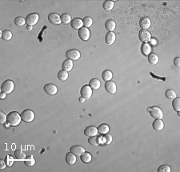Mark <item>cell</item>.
I'll list each match as a JSON object with an SVG mask.
<instances>
[{
    "label": "cell",
    "mask_w": 180,
    "mask_h": 172,
    "mask_svg": "<svg viewBox=\"0 0 180 172\" xmlns=\"http://www.w3.org/2000/svg\"><path fill=\"white\" fill-rule=\"evenodd\" d=\"M22 120L21 114L17 111H11L7 114V123L11 127H16L19 125Z\"/></svg>",
    "instance_id": "cell-1"
},
{
    "label": "cell",
    "mask_w": 180,
    "mask_h": 172,
    "mask_svg": "<svg viewBox=\"0 0 180 172\" xmlns=\"http://www.w3.org/2000/svg\"><path fill=\"white\" fill-rule=\"evenodd\" d=\"M14 83L12 80H10V79H7L5 80L3 83H2L1 85V91L2 92H4L7 95L8 94L12 93V91L14 90Z\"/></svg>",
    "instance_id": "cell-2"
},
{
    "label": "cell",
    "mask_w": 180,
    "mask_h": 172,
    "mask_svg": "<svg viewBox=\"0 0 180 172\" xmlns=\"http://www.w3.org/2000/svg\"><path fill=\"white\" fill-rule=\"evenodd\" d=\"M147 110L149 111L151 116L155 118L156 119H162L163 118V112L160 107L153 106V107H149Z\"/></svg>",
    "instance_id": "cell-3"
},
{
    "label": "cell",
    "mask_w": 180,
    "mask_h": 172,
    "mask_svg": "<svg viewBox=\"0 0 180 172\" xmlns=\"http://www.w3.org/2000/svg\"><path fill=\"white\" fill-rule=\"evenodd\" d=\"M21 118H22V120L24 121L25 123H31L35 119V113L33 110L27 109L21 113Z\"/></svg>",
    "instance_id": "cell-4"
},
{
    "label": "cell",
    "mask_w": 180,
    "mask_h": 172,
    "mask_svg": "<svg viewBox=\"0 0 180 172\" xmlns=\"http://www.w3.org/2000/svg\"><path fill=\"white\" fill-rule=\"evenodd\" d=\"M92 89L89 85H84L82 86L80 90V94L81 96L84 98L85 99H90V97L92 96Z\"/></svg>",
    "instance_id": "cell-5"
},
{
    "label": "cell",
    "mask_w": 180,
    "mask_h": 172,
    "mask_svg": "<svg viewBox=\"0 0 180 172\" xmlns=\"http://www.w3.org/2000/svg\"><path fill=\"white\" fill-rule=\"evenodd\" d=\"M66 58L72 61H78L80 59V52L76 49H70L66 53Z\"/></svg>",
    "instance_id": "cell-6"
},
{
    "label": "cell",
    "mask_w": 180,
    "mask_h": 172,
    "mask_svg": "<svg viewBox=\"0 0 180 172\" xmlns=\"http://www.w3.org/2000/svg\"><path fill=\"white\" fill-rule=\"evenodd\" d=\"M39 20V15L37 13H31L28 14L26 18V23L28 26H34L35 25Z\"/></svg>",
    "instance_id": "cell-7"
},
{
    "label": "cell",
    "mask_w": 180,
    "mask_h": 172,
    "mask_svg": "<svg viewBox=\"0 0 180 172\" xmlns=\"http://www.w3.org/2000/svg\"><path fill=\"white\" fill-rule=\"evenodd\" d=\"M139 40L144 43H148V42L151 39V34L146 30H141L139 33Z\"/></svg>",
    "instance_id": "cell-8"
},
{
    "label": "cell",
    "mask_w": 180,
    "mask_h": 172,
    "mask_svg": "<svg viewBox=\"0 0 180 172\" xmlns=\"http://www.w3.org/2000/svg\"><path fill=\"white\" fill-rule=\"evenodd\" d=\"M78 35L83 41H87L90 38V32L88 28L83 27L78 31Z\"/></svg>",
    "instance_id": "cell-9"
},
{
    "label": "cell",
    "mask_w": 180,
    "mask_h": 172,
    "mask_svg": "<svg viewBox=\"0 0 180 172\" xmlns=\"http://www.w3.org/2000/svg\"><path fill=\"white\" fill-rule=\"evenodd\" d=\"M44 90L47 94H48L50 95H55L58 92V87L52 83H48L46 84L44 86Z\"/></svg>",
    "instance_id": "cell-10"
},
{
    "label": "cell",
    "mask_w": 180,
    "mask_h": 172,
    "mask_svg": "<svg viewBox=\"0 0 180 172\" xmlns=\"http://www.w3.org/2000/svg\"><path fill=\"white\" fill-rule=\"evenodd\" d=\"M105 89L110 94H115L117 91V86L116 84L112 81H107L105 83Z\"/></svg>",
    "instance_id": "cell-11"
},
{
    "label": "cell",
    "mask_w": 180,
    "mask_h": 172,
    "mask_svg": "<svg viewBox=\"0 0 180 172\" xmlns=\"http://www.w3.org/2000/svg\"><path fill=\"white\" fill-rule=\"evenodd\" d=\"M48 20L50 23H51L54 25H59L62 21H61V16L56 13H51L48 15Z\"/></svg>",
    "instance_id": "cell-12"
},
{
    "label": "cell",
    "mask_w": 180,
    "mask_h": 172,
    "mask_svg": "<svg viewBox=\"0 0 180 172\" xmlns=\"http://www.w3.org/2000/svg\"><path fill=\"white\" fill-rule=\"evenodd\" d=\"M98 132L97 127H94V126H89L87 127L85 130H84V134L88 137H93V136H96Z\"/></svg>",
    "instance_id": "cell-13"
},
{
    "label": "cell",
    "mask_w": 180,
    "mask_h": 172,
    "mask_svg": "<svg viewBox=\"0 0 180 172\" xmlns=\"http://www.w3.org/2000/svg\"><path fill=\"white\" fill-rule=\"evenodd\" d=\"M70 25H71V27H72L73 29L78 30V31H79L80 28L83 27V22L81 19H79V18H75L74 19L71 20Z\"/></svg>",
    "instance_id": "cell-14"
},
{
    "label": "cell",
    "mask_w": 180,
    "mask_h": 172,
    "mask_svg": "<svg viewBox=\"0 0 180 172\" xmlns=\"http://www.w3.org/2000/svg\"><path fill=\"white\" fill-rule=\"evenodd\" d=\"M151 25V19L149 18L143 17L139 20V26L142 30H146V29L150 28Z\"/></svg>",
    "instance_id": "cell-15"
},
{
    "label": "cell",
    "mask_w": 180,
    "mask_h": 172,
    "mask_svg": "<svg viewBox=\"0 0 180 172\" xmlns=\"http://www.w3.org/2000/svg\"><path fill=\"white\" fill-rule=\"evenodd\" d=\"M85 151H86L85 148L79 145H75L70 147V152H72L73 154H75L76 156H80Z\"/></svg>",
    "instance_id": "cell-16"
},
{
    "label": "cell",
    "mask_w": 180,
    "mask_h": 172,
    "mask_svg": "<svg viewBox=\"0 0 180 172\" xmlns=\"http://www.w3.org/2000/svg\"><path fill=\"white\" fill-rule=\"evenodd\" d=\"M77 161L76 155L73 154L72 152H68L66 155V162L69 165H74Z\"/></svg>",
    "instance_id": "cell-17"
},
{
    "label": "cell",
    "mask_w": 180,
    "mask_h": 172,
    "mask_svg": "<svg viewBox=\"0 0 180 172\" xmlns=\"http://www.w3.org/2000/svg\"><path fill=\"white\" fill-rule=\"evenodd\" d=\"M153 128L157 131H161L164 128V123L162 119H155L152 123Z\"/></svg>",
    "instance_id": "cell-18"
},
{
    "label": "cell",
    "mask_w": 180,
    "mask_h": 172,
    "mask_svg": "<svg viewBox=\"0 0 180 172\" xmlns=\"http://www.w3.org/2000/svg\"><path fill=\"white\" fill-rule=\"evenodd\" d=\"M116 39V35L114 34V32H108L107 34H106L105 37V42L107 45L113 44Z\"/></svg>",
    "instance_id": "cell-19"
},
{
    "label": "cell",
    "mask_w": 180,
    "mask_h": 172,
    "mask_svg": "<svg viewBox=\"0 0 180 172\" xmlns=\"http://www.w3.org/2000/svg\"><path fill=\"white\" fill-rule=\"evenodd\" d=\"M73 61L70 59H66L64 62H62V70L66 71H70L73 68Z\"/></svg>",
    "instance_id": "cell-20"
},
{
    "label": "cell",
    "mask_w": 180,
    "mask_h": 172,
    "mask_svg": "<svg viewBox=\"0 0 180 172\" xmlns=\"http://www.w3.org/2000/svg\"><path fill=\"white\" fill-rule=\"evenodd\" d=\"M80 159L84 163H89L92 160V155H90V153L89 152L85 151L80 155Z\"/></svg>",
    "instance_id": "cell-21"
},
{
    "label": "cell",
    "mask_w": 180,
    "mask_h": 172,
    "mask_svg": "<svg viewBox=\"0 0 180 172\" xmlns=\"http://www.w3.org/2000/svg\"><path fill=\"white\" fill-rule=\"evenodd\" d=\"M105 27L107 30L109 32H113L115 27H116V23H114V21H113L112 19H109L105 23Z\"/></svg>",
    "instance_id": "cell-22"
},
{
    "label": "cell",
    "mask_w": 180,
    "mask_h": 172,
    "mask_svg": "<svg viewBox=\"0 0 180 172\" xmlns=\"http://www.w3.org/2000/svg\"><path fill=\"white\" fill-rule=\"evenodd\" d=\"M98 132L99 133H100L102 134H107L109 131H110V127H109V126H108L107 124L106 123H103V124H100L99 127H98Z\"/></svg>",
    "instance_id": "cell-23"
},
{
    "label": "cell",
    "mask_w": 180,
    "mask_h": 172,
    "mask_svg": "<svg viewBox=\"0 0 180 172\" xmlns=\"http://www.w3.org/2000/svg\"><path fill=\"white\" fill-rule=\"evenodd\" d=\"M88 143L92 146L97 147V146L101 144V137H98V136L90 137L88 139Z\"/></svg>",
    "instance_id": "cell-24"
},
{
    "label": "cell",
    "mask_w": 180,
    "mask_h": 172,
    "mask_svg": "<svg viewBox=\"0 0 180 172\" xmlns=\"http://www.w3.org/2000/svg\"><path fill=\"white\" fill-rule=\"evenodd\" d=\"M141 51L144 55L148 56L151 52V47L148 43H143L141 47Z\"/></svg>",
    "instance_id": "cell-25"
},
{
    "label": "cell",
    "mask_w": 180,
    "mask_h": 172,
    "mask_svg": "<svg viewBox=\"0 0 180 172\" xmlns=\"http://www.w3.org/2000/svg\"><path fill=\"white\" fill-rule=\"evenodd\" d=\"M89 86L91 87V89L93 90H98L99 89V87L101 86L100 81L98 79H91L89 83Z\"/></svg>",
    "instance_id": "cell-26"
},
{
    "label": "cell",
    "mask_w": 180,
    "mask_h": 172,
    "mask_svg": "<svg viewBox=\"0 0 180 172\" xmlns=\"http://www.w3.org/2000/svg\"><path fill=\"white\" fill-rule=\"evenodd\" d=\"M14 156H15V158L17 160H20V161L25 160L26 158H27L26 153L24 151H20V150H16L14 151Z\"/></svg>",
    "instance_id": "cell-27"
},
{
    "label": "cell",
    "mask_w": 180,
    "mask_h": 172,
    "mask_svg": "<svg viewBox=\"0 0 180 172\" xmlns=\"http://www.w3.org/2000/svg\"><path fill=\"white\" fill-rule=\"evenodd\" d=\"M102 78L103 79L104 81H111L112 78H113V74L111 72V71L109 70H106L104 71L103 74H102Z\"/></svg>",
    "instance_id": "cell-28"
},
{
    "label": "cell",
    "mask_w": 180,
    "mask_h": 172,
    "mask_svg": "<svg viewBox=\"0 0 180 172\" xmlns=\"http://www.w3.org/2000/svg\"><path fill=\"white\" fill-rule=\"evenodd\" d=\"M148 62L151 65H155L159 62V56L155 54H150L148 55Z\"/></svg>",
    "instance_id": "cell-29"
},
{
    "label": "cell",
    "mask_w": 180,
    "mask_h": 172,
    "mask_svg": "<svg viewBox=\"0 0 180 172\" xmlns=\"http://www.w3.org/2000/svg\"><path fill=\"white\" fill-rule=\"evenodd\" d=\"M68 73H67V71H64V70H62V71H59V73H58V78H59V80H61V81H66V80H67V79H68Z\"/></svg>",
    "instance_id": "cell-30"
},
{
    "label": "cell",
    "mask_w": 180,
    "mask_h": 172,
    "mask_svg": "<svg viewBox=\"0 0 180 172\" xmlns=\"http://www.w3.org/2000/svg\"><path fill=\"white\" fill-rule=\"evenodd\" d=\"M103 7L105 10L110 11L114 7V2L113 1H105L103 4Z\"/></svg>",
    "instance_id": "cell-31"
},
{
    "label": "cell",
    "mask_w": 180,
    "mask_h": 172,
    "mask_svg": "<svg viewBox=\"0 0 180 172\" xmlns=\"http://www.w3.org/2000/svg\"><path fill=\"white\" fill-rule=\"evenodd\" d=\"M25 164L27 166V167H33L35 166V159L33 156L31 155H29V156H27V158L25 159Z\"/></svg>",
    "instance_id": "cell-32"
},
{
    "label": "cell",
    "mask_w": 180,
    "mask_h": 172,
    "mask_svg": "<svg viewBox=\"0 0 180 172\" xmlns=\"http://www.w3.org/2000/svg\"><path fill=\"white\" fill-rule=\"evenodd\" d=\"M61 21L64 24H68L70 23H71V16L69 14L64 13L61 15Z\"/></svg>",
    "instance_id": "cell-33"
},
{
    "label": "cell",
    "mask_w": 180,
    "mask_h": 172,
    "mask_svg": "<svg viewBox=\"0 0 180 172\" xmlns=\"http://www.w3.org/2000/svg\"><path fill=\"white\" fill-rule=\"evenodd\" d=\"M12 38V33L8 30H5L2 33V38L5 41H9Z\"/></svg>",
    "instance_id": "cell-34"
},
{
    "label": "cell",
    "mask_w": 180,
    "mask_h": 172,
    "mask_svg": "<svg viewBox=\"0 0 180 172\" xmlns=\"http://www.w3.org/2000/svg\"><path fill=\"white\" fill-rule=\"evenodd\" d=\"M165 95H166V97L168 99L173 100L174 99L176 98V93H175V91L171 89L166 90V92H165Z\"/></svg>",
    "instance_id": "cell-35"
},
{
    "label": "cell",
    "mask_w": 180,
    "mask_h": 172,
    "mask_svg": "<svg viewBox=\"0 0 180 172\" xmlns=\"http://www.w3.org/2000/svg\"><path fill=\"white\" fill-rule=\"evenodd\" d=\"M83 22L84 27L87 28L90 27L92 26V24H93V19H92V18L89 17V16L84 18L83 19Z\"/></svg>",
    "instance_id": "cell-36"
},
{
    "label": "cell",
    "mask_w": 180,
    "mask_h": 172,
    "mask_svg": "<svg viewBox=\"0 0 180 172\" xmlns=\"http://www.w3.org/2000/svg\"><path fill=\"white\" fill-rule=\"evenodd\" d=\"M172 107H173L174 110L176 112L180 110V99L179 98H175L174 99L173 102H172Z\"/></svg>",
    "instance_id": "cell-37"
},
{
    "label": "cell",
    "mask_w": 180,
    "mask_h": 172,
    "mask_svg": "<svg viewBox=\"0 0 180 172\" xmlns=\"http://www.w3.org/2000/svg\"><path fill=\"white\" fill-rule=\"evenodd\" d=\"M102 140H103V143L104 145H110L111 143V142H112V136H111V134H105Z\"/></svg>",
    "instance_id": "cell-38"
},
{
    "label": "cell",
    "mask_w": 180,
    "mask_h": 172,
    "mask_svg": "<svg viewBox=\"0 0 180 172\" xmlns=\"http://www.w3.org/2000/svg\"><path fill=\"white\" fill-rule=\"evenodd\" d=\"M14 23L17 25L18 27H23L26 23V19L22 17H17L14 19Z\"/></svg>",
    "instance_id": "cell-39"
},
{
    "label": "cell",
    "mask_w": 180,
    "mask_h": 172,
    "mask_svg": "<svg viewBox=\"0 0 180 172\" xmlns=\"http://www.w3.org/2000/svg\"><path fill=\"white\" fill-rule=\"evenodd\" d=\"M5 162H6L7 167H11L14 164V157H12L11 155H7L5 157Z\"/></svg>",
    "instance_id": "cell-40"
},
{
    "label": "cell",
    "mask_w": 180,
    "mask_h": 172,
    "mask_svg": "<svg viewBox=\"0 0 180 172\" xmlns=\"http://www.w3.org/2000/svg\"><path fill=\"white\" fill-rule=\"evenodd\" d=\"M170 167L167 165L160 166L158 169V172H170Z\"/></svg>",
    "instance_id": "cell-41"
},
{
    "label": "cell",
    "mask_w": 180,
    "mask_h": 172,
    "mask_svg": "<svg viewBox=\"0 0 180 172\" xmlns=\"http://www.w3.org/2000/svg\"><path fill=\"white\" fill-rule=\"evenodd\" d=\"M7 115H6L3 111H0V123L1 124H4L7 122Z\"/></svg>",
    "instance_id": "cell-42"
},
{
    "label": "cell",
    "mask_w": 180,
    "mask_h": 172,
    "mask_svg": "<svg viewBox=\"0 0 180 172\" xmlns=\"http://www.w3.org/2000/svg\"><path fill=\"white\" fill-rule=\"evenodd\" d=\"M6 167H7V164H6L5 160L1 159V160H0V169H1V170H4V169L6 168Z\"/></svg>",
    "instance_id": "cell-43"
},
{
    "label": "cell",
    "mask_w": 180,
    "mask_h": 172,
    "mask_svg": "<svg viewBox=\"0 0 180 172\" xmlns=\"http://www.w3.org/2000/svg\"><path fill=\"white\" fill-rule=\"evenodd\" d=\"M174 64L177 67H179L180 66V58L179 57H177L174 59Z\"/></svg>",
    "instance_id": "cell-44"
},
{
    "label": "cell",
    "mask_w": 180,
    "mask_h": 172,
    "mask_svg": "<svg viewBox=\"0 0 180 172\" xmlns=\"http://www.w3.org/2000/svg\"><path fill=\"white\" fill-rule=\"evenodd\" d=\"M6 95H7V94L4 93V92H1V94H0V98H1V99H4L5 97H6Z\"/></svg>",
    "instance_id": "cell-45"
},
{
    "label": "cell",
    "mask_w": 180,
    "mask_h": 172,
    "mask_svg": "<svg viewBox=\"0 0 180 172\" xmlns=\"http://www.w3.org/2000/svg\"><path fill=\"white\" fill-rule=\"evenodd\" d=\"M150 42H151V43L152 45H155L156 43H157V41H156L155 39H151Z\"/></svg>",
    "instance_id": "cell-46"
},
{
    "label": "cell",
    "mask_w": 180,
    "mask_h": 172,
    "mask_svg": "<svg viewBox=\"0 0 180 172\" xmlns=\"http://www.w3.org/2000/svg\"><path fill=\"white\" fill-rule=\"evenodd\" d=\"M85 100H86V99H85L84 98H83V97L81 96L79 98V101L80 103H84V101H85Z\"/></svg>",
    "instance_id": "cell-47"
},
{
    "label": "cell",
    "mask_w": 180,
    "mask_h": 172,
    "mask_svg": "<svg viewBox=\"0 0 180 172\" xmlns=\"http://www.w3.org/2000/svg\"><path fill=\"white\" fill-rule=\"evenodd\" d=\"M28 31H31V29H32V26H27V27Z\"/></svg>",
    "instance_id": "cell-48"
}]
</instances>
